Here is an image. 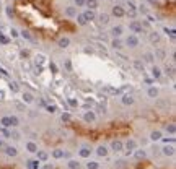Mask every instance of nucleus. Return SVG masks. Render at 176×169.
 <instances>
[{"label":"nucleus","mask_w":176,"mask_h":169,"mask_svg":"<svg viewBox=\"0 0 176 169\" xmlns=\"http://www.w3.org/2000/svg\"><path fill=\"white\" fill-rule=\"evenodd\" d=\"M161 75H163L161 68H160V67H156V65H153V67H152V78L160 80V78H161Z\"/></svg>","instance_id":"obj_17"},{"label":"nucleus","mask_w":176,"mask_h":169,"mask_svg":"<svg viewBox=\"0 0 176 169\" xmlns=\"http://www.w3.org/2000/svg\"><path fill=\"white\" fill-rule=\"evenodd\" d=\"M150 140L152 142H158V140H161V132L160 130H153L150 133Z\"/></svg>","instance_id":"obj_32"},{"label":"nucleus","mask_w":176,"mask_h":169,"mask_svg":"<svg viewBox=\"0 0 176 169\" xmlns=\"http://www.w3.org/2000/svg\"><path fill=\"white\" fill-rule=\"evenodd\" d=\"M64 65H65V68L69 70V72H72V62H70V60H69V59L65 60V64H64Z\"/></svg>","instance_id":"obj_51"},{"label":"nucleus","mask_w":176,"mask_h":169,"mask_svg":"<svg viewBox=\"0 0 176 169\" xmlns=\"http://www.w3.org/2000/svg\"><path fill=\"white\" fill-rule=\"evenodd\" d=\"M160 39H161L160 33H156V31H152V33H150V41L153 42V44H158V42H160Z\"/></svg>","instance_id":"obj_25"},{"label":"nucleus","mask_w":176,"mask_h":169,"mask_svg":"<svg viewBox=\"0 0 176 169\" xmlns=\"http://www.w3.org/2000/svg\"><path fill=\"white\" fill-rule=\"evenodd\" d=\"M3 99H5V91L0 90V101H3Z\"/></svg>","instance_id":"obj_55"},{"label":"nucleus","mask_w":176,"mask_h":169,"mask_svg":"<svg viewBox=\"0 0 176 169\" xmlns=\"http://www.w3.org/2000/svg\"><path fill=\"white\" fill-rule=\"evenodd\" d=\"M44 169H49V168H44Z\"/></svg>","instance_id":"obj_58"},{"label":"nucleus","mask_w":176,"mask_h":169,"mask_svg":"<svg viewBox=\"0 0 176 169\" xmlns=\"http://www.w3.org/2000/svg\"><path fill=\"white\" fill-rule=\"evenodd\" d=\"M139 44H140V41H139V38H137L136 34H129L126 38V46H127V47L134 49V47H137Z\"/></svg>","instance_id":"obj_2"},{"label":"nucleus","mask_w":176,"mask_h":169,"mask_svg":"<svg viewBox=\"0 0 176 169\" xmlns=\"http://www.w3.org/2000/svg\"><path fill=\"white\" fill-rule=\"evenodd\" d=\"M163 73L173 78V76H175V67H173V65H170V67H165V72H163Z\"/></svg>","instance_id":"obj_38"},{"label":"nucleus","mask_w":176,"mask_h":169,"mask_svg":"<svg viewBox=\"0 0 176 169\" xmlns=\"http://www.w3.org/2000/svg\"><path fill=\"white\" fill-rule=\"evenodd\" d=\"M83 16H85L86 21H93L96 18V13H95V10H90V8H88V10L83 13Z\"/></svg>","instance_id":"obj_22"},{"label":"nucleus","mask_w":176,"mask_h":169,"mask_svg":"<svg viewBox=\"0 0 176 169\" xmlns=\"http://www.w3.org/2000/svg\"><path fill=\"white\" fill-rule=\"evenodd\" d=\"M64 154H65V151H64L62 148L52 150V158H54V159H62V158H64Z\"/></svg>","instance_id":"obj_19"},{"label":"nucleus","mask_w":176,"mask_h":169,"mask_svg":"<svg viewBox=\"0 0 176 169\" xmlns=\"http://www.w3.org/2000/svg\"><path fill=\"white\" fill-rule=\"evenodd\" d=\"M69 104L72 107H78V99H74V98H69Z\"/></svg>","instance_id":"obj_48"},{"label":"nucleus","mask_w":176,"mask_h":169,"mask_svg":"<svg viewBox=\"0 0 176 169\" xmlns=\"http://www.w3.org/2000/svg\"><path fill=\"white\" fill-rule=\"evenodd\" d=\"M153 60H155V55H153V52H145L144 54V62H147V64H153Z\"/></svg>","instance_id":"obj_23"},{"label":"nucleus","mask_w":176,"mask_h":169,"mask_svg":"<svg viewBox=\"0 0 176 169\" xmlns=\"http://www.w3.org/2000/svg\"><path fill=\"white\" fill-rule=\"evenodd\" d=\"M20 36L23 38V39H26V41H31V42L34 41V36L31 34L28 30H21V31H20Z\"/></svg>","instance_id":"obj_20"},{"label":"nucleus","mask_w":176,"mask_h":169,"mask_svg":"<svg viewBox=\"0 0 176 169\" xmlns=\"http://www.w3.org/2000/svg\"><path fill=\"white\" fill-rule=\"evenodd\" d=\"M158 95H160V90H158L156 86H150V88L147 90V96H148V98H152V99H156V98H158Z\"/></svg>","instance_id":"obj_12"},{"label":"nucleus","mask_w":176,"mask_h":169,"mask_svg":"<svg viewBox=\"0 0 176 169\" xmlns=\"http://www.w3.org/2000/svg\"><path fill=\"white\" fill-rule=\"evenodd\" d=\"M166 132H168L170 135H175L176 133V125L175 124H168L166 125Z\"/></svg>","instance_id":"obj_40"},{"label":"nucleus","mask_w":176,"mask_h":169,"mask_svg":"<svg viewBox=\"0 0 176 169\" xmlns=\"http://www.w3.org/2000/svg\"><path fill=\"white\" fill-rule=\"evenodd\" d=\"M10 133H11V130H8V129H2V135H3V138H10Z\"/></svg>","instance_id":"obj_43"},{"label":"nucleus","mask_w":176,"mask_h":169,"mask_svg":"<svg viewBox=\"0 0 176 169\" xmlns=\"http://www.w3.org/2000/svg\"><path fill=\"white\" fill-rule=\"evenodd\" d=\"M10 138H13V140H20V132H16V130H11Z\"/></svg>","instance_id":"obj_46"},{"label":"nucleus","mask_w":176,"mask_h":169,"mask_svg":"<svg viewBox=\"0 0 176 169\" xmlns=\"http://www.w3.org/2000/svg\"><path fill=\"white\" fill-rule=\"evenodd\" d=\"M85 166H86V169H100V163H98V161H91V159Z\"/></svg>","instance_id":"obj_36"},{"label":"nucleus","mask_w":176,"mask_h":169,"mask_svg":"<svg viewBox=\"0 0 176 169\" xmlns=\"http://www.w3.org/2000/svg\"><path fill=\"white\" fill-rule=\"evenodd\" d=\"M64 15L67 16V18H75L77 16V7L75 5H69L64 8Z\"/></svg>","instance_id":"obj_8"},{"label":"nucleus","mask_w":176,"mask_h":169,"mask_svg":"<svg viewBox=\"0 0 176 169\" xmlns=\"http://www.w3.org/2000/svg\"><path fill=\"white\" fill-rule=\"evenodd\" d=\"M26 150H28L30 153H36L39 148H38V145H36L34 142H28V143H26Z\"/></svg>","instance_id":"obj_29"},{"label":"nucleus","mask_w":176,"mask_h":169,"mask_svg":"<svg viewBox=\"0 0 176 169\" xmlns=\"http://www.w3.org/2000/svg\"><path fill=\"white\" fill-rule=\"evenodd\" d=\"M111 150L114 153H121L122 150H124V143H122L121 140H113L111 142Z\"/></svg>","instance_id":"obj_7"},{"label":"nucleus","mask_w":176,"mask_h":169,"mask_svg":"<svg viewBox=\"0 0 176 169\" xmlns=\"http://www.w3.org/2000/svg\"><path fill=\"white\" fill-rule=\"evenodd\" d=\"M85 5V0H75V7H83Z\"/></svg>","instance_id":"obj_53"},{"label":"nucleus","mask_w":176,"mask_h":169,"mask_svg":"<svg viewBox=\"0 0 176 169\" xmlns=\"http://www.w3.org/2000/svg\"><path fill=\"white\" fill-rule=\"evenodd\" d=\"M57 46H59L61 49H67V47L70 46V39H69L67 36H62V38H59V41H57Z\"/></svg>","instance_id":"obj_11"},{"label":"nucleus","mask_w":176,"mask_h":169,"mask_svg":"<svg viewBox=\"0 0 176 169\" xmlns=\"http://www.w3.org/2000/svg\"><path fill=\"white\" fill-rule=\"evenodd\" d=\"M20 55H21V59H28V57H30V50L28 49H21Z\"/></svg>","instance_id":"obj_45"},{"label":"nucleus","mask_w":176,"mask_h":169,"mask_svg":"<svg viewBox=\"0 0 176 169\" xmlns=\"http://www.w3.org/2000/svg\"><path fill=\"white\" fill-rule=\"evenodd\" d=\"M0 146H2V140H0Z\"/></svg>","instance_id":"obj_57"},{"label":"nucleus","mask_w":176,"mask_h":169,"mask_svg":"<svg viewBox=\"0 0 176 169\" xmlns=\"http://www.w3.org/2000/svg\"><path fill=\"white\" fill-rule=\"evenodd\" d=\"M153 55H155V59H158V60H165V59H166V50L158 47V49H155Z\"/></svg>","instance_id":"obj_18"},{"label":"nucleus","mask_w":176,"mask_h":169,"mask_svg":"<svg viewBox=\"0 0 176 169\" xmlns=\"http://www.w3.org/2000/svg\"><path fill=\"white\" fill-rule=\"evenodd\" d=\"M137 11L140 13V15H148V7L145 5V3H142V5H139V8H137Z\"/></svg>","instance_id":"obj_37"},{"label":"nucleus","mask_w":176,"mask_h":169,"mask_svg":"<svg viewBox=\"0 0 176 169\" xmlns=\"http://www.w3.org/2000/svg\"><path fill=\"white\" fill-rule=\"evenodd\" d=\"M61 119H62V122H64V124H69V122L72 120V115H70V114H67V112H65V114H62V117H61Z\"/></svg>","instance_id":"obj_42"},{"label":"nucleus","mask_w":176,"mask_h":169,"mask_svg":"<svg viewBox=\"0 0 176 169\" xmlns=\"http://www.w3.org/2000/svg\"><path fill=\"white\" fill-rule=\"evenodd\" d=\"M49 68L52 70V72H54V73H55V72H57V67H55L54 64H51V65H49Z\"/></svg>","instance_id":"obj_56"},{"label":"nucleus","mask_w":176,"mask_h":169,"mask_svg":"<svg viewBox=\"0 0 176 169\" xmlns=\"http://www.w3.org/2000/svg\"><path fill=\"white\" fill-rule=\"evenodd\" d=\"M77 25H80V26H86L88 25V21L85 20V16H83V13H77Z\"/></svg>","instance_id":"obj_24"},{"label":"nucleus","mask_w":176,"mask_h":169,"mask_svg":"<svg viewBox=\"0 0 176 169\" xmlns=\"http://www.w3.org/2000/svg\"><path fill=\"white\" fill-rule=\"evenodd\" d=\"M67 168L69 169H80V163L77 159H69L67 161Z\"/></svg>","instance_id":"obj_26"},{"label":"nucleus","mask_w":176,"mask_h":169,"mask_svg":"<svg viewBox=\"0 0 176 169\" xmlns=\"http://www.w3.org/2000/svg\"><path fill=\"white\" fill-rule=\"evenodd\" d=\"M147 2H148L150 5H158V2H160V0H147Z\"/></svg>","instance_id":"obj_54"},{"label":"nucleus","mask_w":176,"mask_h":169,"mask_svg":"<svg viewBox=\"0 0 176 169\" xmlns=\"http://www.w3.org/2000/svg\"><path fill=\"white\" fill-rule=\"evenodd\" d=\"M111 13H113L116 18H122V16H126V10H124V7H121V5H114V7H113V10H111Z\"/></svg>","instance_id":"obj_5"},{"label":"nucleus","mask_w":176,"mask_h":169,"mask_svg":"<svg viewBox=\"0 0 176 169\" xmlns=\"http://www.w3.org/2000/svg\"><path fill=\"white\" fill-rule=\"evenodd\" d=\"M129 30H131L132 34H140V33H144V26H142L140 21H137V20H132L129 21Z\"/></svg>","instance_id":"obj_1"},{"label":"nucleus","mask_w":176,"mask_h":169,"mask_svg":"<svg viewBox=\"0 0 176 169\" xmlns=\"http://www.w3.org/2000/svg\"><path fill=\"white\" fill-rule=\"evenodd\" d=\"M5 153H7V156H16L18 154V150L15 148V146H5Z\"/></svg>","instance_id":"obj_27"},{"label":"nucleus","mask_w":176,"mask_h":169,"mask_svg":"<svg viewBox=\"0 0 176 169\" xmlns=\"http://www.w3.org/2000/svg\"><path fill=\"white\" fill-rule=\"evenodd\" d=\"M85 5L90 8V10H95L98 7V0H85Z\"/></svg>","instance_id":"obj_35"},{"label":"nucleus","mask_w":176,"mask_h":169,"mask_svg":"<svg viewBox=\"0 0 176 169\" xmlns=\"http://www.w3.org/2000/svg\"><path fill=\"white\" fill-rule=\"evenodd\" d=\"M23 103H26V104H31V103H34V95L33 93H30V91H23Z\"/></svg>","instance_id":"obj_13"},{"label":"nucleus","mask_w":176,"mask_h":169,"mask_svg":"<svg viewBox=\"0 0 176 169\" xmlns=\"http://www.w3.org/2000/svg\"><path fill=\"white\" fill-rule=\"evenodd\" d=\"M0 124H2V127H5V129H10V127H11V124H10V117H8V115L2 117V119H0Z\"/></svg>","instance_id":"obj_33"},{"label":"nucleus","mask_w":176,"mask_h":169,"mask_svg":"<svg viewBox=\"0 0 176 169\" xmlns=\"http://www.w3.org/2000/svg\"><path fill=\"white\" fill-rule=\"evenodd\" d=\"M161 153L165 154V156H173L175 154V145H166V146H163L161 148Z\"/></svg>","instance_id":"obj_15"},{"label":"nucleus","mask_w":176,"mask_h":169,"mask_svg":"<svg viewBox=\"0 0 176 169\" xmlns=\"http://www.w3.org/2000/svg\"><path fill=\"white\" fill-rule=\"evenodd\" d=\"M134 68H137L139 72H144V62H140V60H134Z\"/></svg>","instance_id":"obj_41"},{"label":"nucleus","mask_w":176,"mask_h":169,"mask_svg":"<svg viewBox=\"0 0 176 169\" xmlns=\"http://www.w3.org/2000/svg\"><path fill=\"white\" fill-rule=\"evenodd\" d=\"M129 11H127V15L131 16V18H134V16H136V13H137V7L134 5V3H132V2H129Z\"/></svg>","instance_id":"obj_31"},{"label":"nucleus","mask_w":176,"mask_h":169,"mask_svg":"<svg viewBox=\"0 0 176 169\" xmlns=\"http://www.w3.org/2000/svg\"><path fill=\"white\" fill-rule=\"evenodd\" d=\"M10 117V124H11V127H18L20 125V119L16 117V115H8Z\"/></svg>","instance_id":"obj_39"},{"label":"nucleus","mask_w":176,"mask_h":169,"mask_svg":"<svg viewBox=\"0 0 176 169\" xmlns=\"http://www.w3.org/2000/svg\"><path fill=\"white\" fill-rule=\"evenodd\" d=\"M91 153H93V150H91V146H88V145H83V146L78 150V156H80V158H83V159L90 158Z\"/></svg>","instance_id":"obj_3"},{"label":"nucleus","mask_w":176,"mask_h":169,"mask_svg":"<svg viewBox=\"0 0 176 169\" xmlns=\"http://www.w3.org/2000/svg\"><path fill=\"white\" fill-rule=\"evenodd\" d=\"M10 88L15 91V93H16V91H20V88H18V83H16V81H10Z\"/></svg>","instance_id":"obj_49"},{"label":"nucleus","mask_w":176,"mask_h":169,"mask_svg":"<svg viewBox=\"0 0 176 169\" xmlns=\"http://www.w3.org/2000/svg\"><path fill=\"white\" fill-rule=\"evenodd\" d=\"M83 120H85V124H95V120H96L95 111H86L83 114Z\"/></svg>","instance_id":"obj_6"},{"label":"nucleus","mask_w":176,"mask_h":169,"mask_svg":"<svg viewBox=\"0 0 176 169\" xmlns=\"http://www.w3.org/2000/svg\"><path fill=\"white\" fill-rule=\"evenodd\" d=\"M39 163L41 161H38V159H31L26 163V166H28V169H39Z\"/></svg>","instance_id":"obj_30"},{"label":"nucleus","mask_w":176,"mask_h":169,"mask_svg":"<svg viewBox=\"0 0 176 169\" xmlns=\"http://www.w3.org/2000/svg\"><path fill=\"white\" fill-rule=\"evenodd\" d=\"M121 101H122V104L124 106H132L134 103H136V98H134L132 95H124Z\"/></svg>","instance_id":"obj_16"},{"label":"nucleus","mask_w":176,"mask_h":169,"mask_svg":"<svg viewBox=\"0 0 176 169\" xmlns=\"http://www.w3.org/2000/svg\"><path fill=\"white\" fill-rule=\"evenodd\" d=\"M55 111H57V107H55V106H47V112H51V114H54Z\"/></svg>","instance_id":"obj_52"},{"label":"nucleus","mask_w":176,"mask_h":169,"mask_svg":"<svg viewBox=\"0 0 176 169\" xmlns=\"http://www.w3.org/2000/svg\"><path fill=\"white\" fill-rule=\"evenodd\" d=\"M10 36H11V38H18V36H20V31L16 30V28H11V30H10Z\"/></svg>","instance_id":"obj_47"},{"label":"nucleus","mask_w":176,"mask_h":169,"mask_svg":"<svg viewBox=\"0 0 176 169\" xmlns=\"http://www.w3.org/2000/svg\"><path fill=\"white\" fill-rule=\"evenodd\" d=\"M5 11H7V16H8V18H13V15H15V11H13V8H11V7H7V8H5Z\"/></svg>","instance_id":"obj_44"},{"label":"nucleus","mask_w":176,"mask_h":169,"mask_svg":"<svg viewBox=\"0 0 176 169\" xmlns=\"http://www.w3.org/2000/svg\"><path fill=\"white\" fill-rule=\"evenodd\" d=\"M98 21H100L101 25H108V23H109V15H108V13H101V15H98Z\"/></svg>","instance_id":"obj_28"},{"label":"nucleus","mask_w":176,"mask_h":169,"mask_svg":"<svg viewBox=\"0 0 176 169\" xmlns=\"http://www.w3.org/2000/svg\"><path fill=\"white\" fill-rule=\"evenodd\" d=\"M36 154H38V161H46V159L49 158V154L46 153V151H41V150H38Z\"/></svg>","instance_id":"obj_34"},{"label":"nucleus","mask_w":176,"mask_h":169,"mask_svg":"<svg viewBox=\"0 0 176 169\" xmlns=\"http://www.w3.org/2000/svg\"><path fill=\"white\" fill-rule=\"evenodd\" d=\"M0 42L2 44H8V38H5V36L2 34V31H0Z\"/></svg>","instance_id":"obj_50"},{"label":"nucleus","mask_w":176,"mask_h":169,"mask_svg":"<svg viewBox=\"0 0 176 169\" xmlns=\"http://www.w3.org/2000/svg\"><path fill=\"white\" fill-rule=\"evenodd\" d=\"M134 150H137V142L134 138H129L126 142V154L129 156V154L134 153Z\"/></svg>","instance_id":"obj_4"},{"label":"nucleus","mask_w":176,"mask_h":169,"mask_svg":"<svg viewBox=\"0 0 176 169\" xmlns=\"http://www.w3.org/2000/svg\"><path fill=\"white\" fill-rule=\"evenodd\" d=\"M134 156H136V159H145L147 158V151L145 150H134Z\"/></svg>","instance_id":"obj_21"},{"label":"nucleus","mask_w":176,"mask_h":169,"mask_svg":"<svg viewBox=\"0 0 176 169\" xmlns=\"http://www.w3.org/2000/svg\"><path fill=\"white\" fill-rule=\"evenodd\" d=\"M111 47L116 50H121L122 47H124V42L121 41V38H113L111 39Z\"/></svg>","instance_id":"obj_9"},{"label":"nucleus","mask_w":176,"mask_h":169,"mask_svg":"<svg viewBox=\"0 0 176 169\" xmlns=\"http://www.w3.org/2000/svg\"><path fill=\"white\" fill-rule=\"evenodd\" d=\"M108 153H109V150H108V146H105V145H100V146L96 148V154H98L100 158H106Z\"/></svg>","instance_id":"obj_14"},{"label":"nucleus","mask_w":176,"mask_h":169,"mask_svg":"<svg viewBox=\"0 0 176 169\" xmlns=\"http://www.w3.org/2000/svg\"><path fill=\"white\" fill-rule=\"evenodd\" d=\"M122 33H124V28H122L121 25L113 26V28H111V36H113V38H121Z\"/></svg>","instance_id":"obj_10"}]
</instances>
